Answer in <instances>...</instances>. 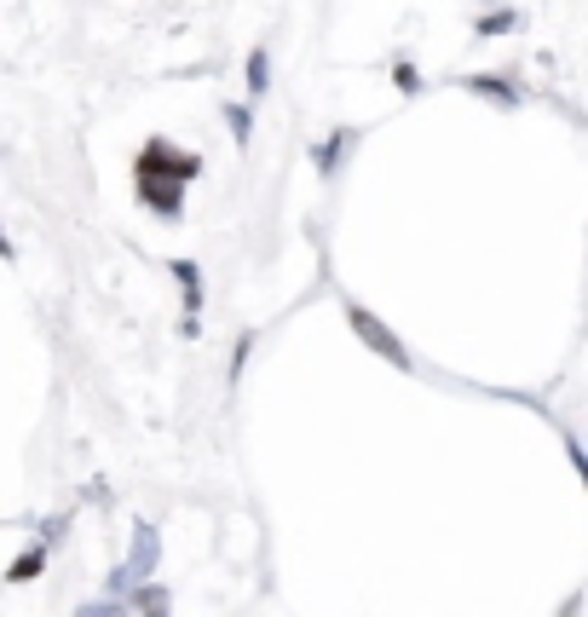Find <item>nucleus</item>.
I'll return each mask as SVG.
<instances>
[{
    "instance_id": "nucleus-7",
    "label": "nucleus",
    "mask_w": 588,
    "mask_h": 617,
    "mask_svg": "<svg viewBox=\"0 0 588 617\" xmlns=\"http://www.w3.org/2000/svg\"><path fill=\"white\" fill-rule=\"evenodd\" d=\"M467 87H474V93H485L490 104H519V87H514L508 75H467Z\"/></svg>"
},
{
    "instance_id": "nucleus-9",
    "label": "nucleus",
    "mask_w": 588,
    "mask_h": 617,
    "mask_svg": "<svg viewBox=\"0 0 588 617\" xmlns=\"http://www.w3.org/2000/svg\"><path fill=\"white\" fill-rule=\"evenodd\" d=\"M220 115H225V128H231V139H237V144L254 139V110L249 104H220Z\"/></svg>"
},
{
    "instance_id": "nucleus-4",
    "label": "nucleus",
    "mask_w": 588,
    "mask_h": 617,
    "mask_svg": "<svg viewBox=\"0 0 588 617\" xmlns=\"http://www.w3.org/2000/svg\"><path fill=\"white\" fill-rule=\"evenodd\" d=\"M139 202L156 220H180L185 214V185L180 180H139Z\"/></svg>"
},
{
    "instance_id": "nucleus-15",
    "label": "nucleus",
    "mask_w": 588,
    "mask_h": 617,
    "mask_svg": "<svg viewBox=\"0 0 588 617\" xmlns=\"http://www.w3.org/2000/svg\"><path fill=\"white\" fill-rule=\"evenodd\" d=\"M0 254H7V260H12V243H7V237H0Z\"/></svg>"
},
{
    "instance_id": "nucleus-13",
    "label": "nucleus",
    "mask_w": 588,
    "mask_h": 617,
    "mask_svg": "<svg viewBox=\"0 0 588 617\" xmlns=\"http://www.w3.org/2000/svg\"><path fill=\"white\" fill-rule=\"evenodd\" d=\"M75 617H133V611H128L122 600H99V606H81Z\"/></svg>"
},
{
    "instance_id": "nucleus-8",
    "label": "nucleus",
    "mask_w": 588,
    "mask_h": 617,
    "mask_svg": "<svg viewBox=\"0 0 588 617\" xmlns=\"http://www.w3.org/2000/svg\"><path fill=\"white\" fill-rule=\"evenodd\" d=\"M128 600H133L128 611H139V617H168V595L156 589V583H139V589H133Z\"/></svg>"
},
{
    "instance_id": "nucleus-6",
    "label": "nucleus",
    "mask_w": 588,
    "mask_h": 617,
    "mask_svg": "<svg viewBox=\"0 0 588 617\" xmlns=\"http://www.w3.org/2000/svg\"><path fill=\"white\" fill-rule=\"evenodd\" d=\"M173 277L185 283V335H196V306H202V272L191 266V260H180V266H173Z\"/></svg>"
},
{
    "instance_id": "nucleus-11",
    "label": "nucleus",
    "mask_w": 588,
    "mask_h": 617,
    "mask_svg": "<svg viewBox=\"0 0 588 617\" xmlns=\"http://www.w3.org/2000/svg\"><path fill=\"white\" fill-rule=\"evenodd\" d=\"M266 87H272V58H266V47H260V52H249V93L260 99Z\"/></svg>"
},
{
    "instance_id": "nucleus-1",
    "label": "nucleus",
    "mask_w": 588,
    "mask_h": 617,
    "mask_svg": "<svg viewBox=\"0 0 588 617\" xmlns=\"http://www.w3.org/2000/svg\"><path fill=\"white\" fill-rule=\"evenodd\" d=\"M196 173H202V162L185 156V151H173L168 139H144V151L133 162V180H180V185H191Z\"/></svg>"
},
{
    "instance_id": "nucleus-3",
    "label": "nucleus",
    "mask_w": 588,
    "mask_h": 617,
    "mask_svg": "<svg viewBox=\"0 0 588 617\" xmlns=\"http://www.w3.org/2000/svg\"><path fill=\"white\" fill-rule=\"evenodd\" d=\"M156 554H162V543H156V525H144V519H139V525H133V560H128L122 572H115V589H128V595H133L139 583L156 572Z\"/></svg>"
},
{
    "instance_id": "nucleus-5",
    "label": "nucleus",
    "mask_w": 588,
    "mask_h": 617,
    "mask_svg": "<svg viewBox=\"0 0 588 617\" xmlns=\"http://www.w3.org/2000/svg\"><path fill=\"white\" fill-rule=\"evenodd\" d=\"M352 144H358V133H352V128H341V133H330V139H323V144H317V151H312V168L323 173V180H330V173L341 168V156L352 151Z\"/></svg>"
},
{
    "instance_id": "nucleus-2",
    "label": "nucleus",
    "mask_w": 588,
    "mask_h": 617,
    "mask_svg": "<svg viewBox=\"0 0 588 617\" xmlns=\"http://www.w3.org/2000/svg\"><path fill=\"white\" fill-rule=\"evenodd\" d=\"M346 317H352V330H358V341H364V346H375L387 364L409 370V352H404V341H393V330H387V323H381L375 312H364L358 301H352V306H346Z\"/></svg>"
},
{
    "instance_id": "nucleus-14",
    "label": "nucleus",
    "mask_w": 588,
    "mask_h": 617,
    "mask_svg": "<svg viewBox=\"0 0 588 617\" xmlns=\"http://www.w3.org/2000/svg\"><path fill=\"white\" fill-rule=\"evenodd\" d=\"M393 81L404 87V93H422V75H416V70H409V64H393Z\"/></svg>"
},
{
    "instance_id": "nucleus-10",
    "label": "nucleus",
    "mask_w": 588,
    "mask_h": 617,
    "mask_svg": "<svg viewBox=\"0 0 588 617\" xmlns=\"http://www.w3.org/2000/svg\"><path fill=\"white\" fill-rule=\"evenodd\" d=\"M41 572H47V548L36 543V548H23V554H18V566L7 572V583H29V577H41Z\"/></svg>"
},
{
    "instance_id": "nucleus-12",
    "label": "nucleus",
    "mask_w": 588,
    "mask_h": 617,
    "mask_svg": "<svg viewBox=\"0 0 588 617\" xmlns=\"http://www.w3.org/2000/svg\"><path fill=\"white\" fill-rule=\"evenodd\" d=\"M514 23H519L514 12H485V18H479V36H508Z\"/></svg>"
}]
</instances>
